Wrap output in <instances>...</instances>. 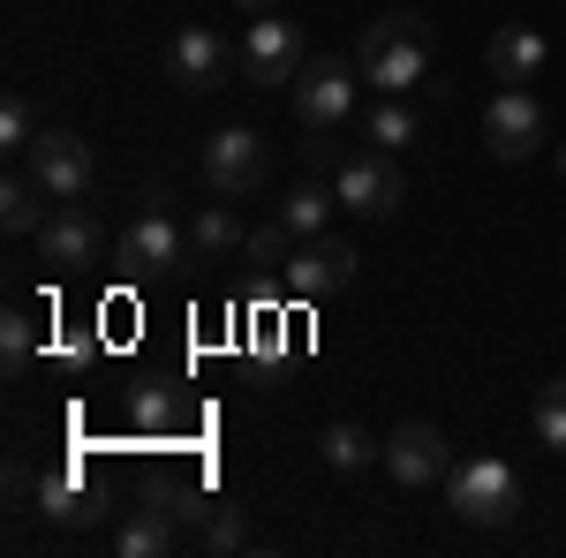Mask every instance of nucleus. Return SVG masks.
I'll return each mask as SVG.
<instances>
[{
    "instance_id": "aec40b11",
    "label": "nucleus",
    "mask_w": 566,
    "mask_h": 558,
    "mask_svg": "<svg viewBox=\"0 0 566 558\" xmlns=\"http://www.w3.org/2000/svg\"><path fill=\"white\" fill-rule=\"evenodd\" d=\"M39 181H31V173H8V181H0V227H8V234H39L45 219H39Z\"/></svg>"
},
{
    "instance_id": "4be33fe9",
    "label": "nucleus",
    "mask_w": 566,
    "mask_h": 558,
    "mask_svg": "<svg viewBox=\"0 0 566 558\" xmlns=\"http://www.w3.org/2000/svg\"><path fill=\"white\" fill-rule=\"evenodd\" d=\"M31 355H39V317H31V309L15 302V309L0 317V362H8V378H15V370H23Z\"/></svg>"
},
{
    "instance_id": "1a4fd4ad",
    "label": "nucleus",
    "mask_w": 566,
    "mask_h": 558,
    "mask_svg": "<svg viewBox=\"0 0 566 558\" xmlns=\"http://www.w3.org/2000/svg\"><path fill=\"white\" fill-rule=\"evenodd\" d=\"M378 461H386V475L400 483V491H423V483H438V475L453 468V445H446L438 423H400Z\"/></svg>"
},
{
    "instance_id": "0eeeda50",
    "label": "nucleus",
    "mask_w": 566,
    "mask_h": 558,
    "mask_svg": "<svg viewBox=\"0 0 566 558\" xmlns=\"http://www.w3.org/2000/svg\"><path fill=\"white\" fill-rule=\"evenodd\" d=\"M355 250L340 242V234H310V242H295V257H287V272H280V287L295 302H317V295H333V287H348L355 280Z\"/></svg>"
},
{
    "instance_id": "f3484780",
    "label": "nucleus",
    "mask_w": 566,
    "mask_h": 558,
    "mask_svg": "<svg viewBox=\"0 0 566 558\" xmlns=\"http://www.w3.org/2000/svg\"><path fill=\"white\" fill-rule=\"evenodd\" d=\"M227 250H250V234L234 219V197H219V204H205V212L189 219V257L197 264H219Z\"/></svg>"
},
{
    "instance_id": "c85d7f7f",
    "label": "nucleus",
    "mask_w": 566,
    "mask_h": 558,
    "mask_svg": "<svg viewBox=\"0 0 566 558\" xmlns=\"http://www.w3.org/2000/svg\"><path fill=\"white\" fill-rule=\"evenodd\" d=\"M559 173H566V151H559Z\"/></svg>"
},
{
    "instance_id": "ddd939ff",
    "label": "nucleus",
    "mask_w": 566,
    "mask_h": 558,
    "mask_svg": "<svg viewBox=\"0 0 566 558\" xmlns=\"http://www.w3.org/2000/svg\"><path fill=\"white\" fill-rule=\"evenodd\" d=\"M175 491H151L122 528H114V558H167L175 551Z\"/></svg>"
},
{
    "instance_id": "4468645a",
    "label": "nucleus",
    "mask_w": 566,
    "mask_h": 558,
    "mask_svg": "<svg viewBox=\"0 0 566 558\" xmlns=\"http://www.w3.org/2000/svg\"><path fill=\"white\" fill-rule=\"evenodd\" d=\"M181 257H189V234H181L167 212H144L129 234H122V264H129V272H144V280H159V272H167V264H181Z\"/></svg>"
},
{
    "instance_id": "2eb2a0df",
    "label": "nucleus",
    "mask_w": 566,
    "mask_h": 558,
    "mask_svg": "<svg viewBox=\"0 0 566 558\" xmlns=\"http://www.w3.org/2000/svg\"><path fill=\"white\" fill-rule=\"evenodd\" d=\"M31 506H39L45 520H61V528H91V520L106 514V506H98V491H91L76 468H45L39 491H31Z\"/></svg>"
},
{
    "instance_id": "7ed1b4c3",
    "label": "nucleus",
    "mask_w": 566,
    "mask_h": 558,
    "mask_svg": "<svg viewBox=\"0 0 566 558\" xmlns=\"http://www.w3.org/2000/svg\"><path fill=\"white\" fill-rule=\"evenodd\" d=\"M446 506L469 520V528H506V520L522 514V475L506 468V461H491V453L453 461L446 468Z\"/></svg>"
},
{
    "instance_id": "b1692460",
    "label": "nucleus",
    "mask_w": 566,
    "mask_h": 558,
    "mask_svg": "<svg viewBox=\"0 0 566 558\" xmlns=\"http://www.w3.org/2000/svg\"><path fill=\"white\" fill-rule=\"evenodd\" d=\"M129 423H136V430H175V423H181V400H175V392H159V386H136Z\"/></svg>"
},
{
    "instance_id": "cd10ccee",
    "label": "nucleus",
    "mask_w": 566,
    "mask_h": 558,
    "mask_svg": "<svg viewBox=\"0 0 566 558\" xmlns=\"http://www.w3.org/2000/svg\"><path fill=\"white\" fill-rule=\"evenodd\" d=\"M234 8H250V15H272V0H234Z\"/></svg>"
},
{
    "instance_id": "423d86ee",
    "label": "nucleus",
    "mask_w": 566,
    "mask_h": 558,
    "mask_svg": "<svg viewBox=\"0 0 566 558\" xmlns=\"http://www.w3.org/2000/svg\"><path fill=\"white\" fill-rule=\"evenodd\" d=\"M333 189H340V204L363 219H392L400 204H408V173H400V159L392 151H355V159H340V173H333Z\"/></svg>"
},
{
    "instance_id": "a211bd4d",
    "label": "nucleus",
    "mask_w": 566,
    "mask_h": 558,
    "mask_svg": "<svg viewBox=\"0 0 566 558\" xmlns=\"http://www.w3.org/2000/svg\"><path fill=\"white\" fill-rule=\"evenodd\" d=\"M317 453H325V468H340V475H355V468H370L378 453H386V438H370L363 423H333L325 438H317Z\"/></svg>"
},
{
    "instance_id": "5701e85b",
    "label": "nucleus",
    "mask_w": 566,
    "mask_h": 558,
    "mask_svg": "<svg viewBox=\"0 0 566 558\" xmlns=\"http://www.w3.org/2000/svg\"><path fill=\"white\" fill-rule=\"evenodd\" d=\"M528 423H536V445H552V453H566V378H552V386L536 392Z\"/></svg>"
},
{
    "instance_id": "393cba45",
    "label": "nucleus",
    "mask_w": 566,
    "mask_h": 558,
    "mask_svg": "<svg viewBox=\"0 0 566 558\" xmlns=\"http://www.w3.org/2000/svg\"><path fill=\"white\" fill-rule=\"evenodd\" d=\"M287 257H295V234H287L280 219L250 234V264H258V272H272V280H280V272H287Z\"/></svg>"
},
{
    "instance_id": "9d476101",
    "label": "nucleus",
    "mask_w": 566,
    "mask_h": 558,
    "mask_svg": "<svg viewBox=\"0 0 566 558\" xmlns=\"http://www.w3.org/2000/svg\"><path fill=\"white\" fill-rule=\"evenodd\" d=\"M264 173H272V159H264L258 129H219L205 144V181L219 197H250V189H264Z\"/></svg>"
},
{
    "instance_id": "a878e982",
    "label": "nucleus",
    "mask_w": 566,
    "mask_h": 558,
    "mask_svg": "<svg viewBox=\"0 0 566 558\" xmlns=\"http://www.w3.org/2000/svg\"><path fill=\"white\" fill-rule=\"evenodd\" d=\"M31 144H39V114H31V98H8V106H0V151L23 159Z\"/></svg>"
},
{
    "instance_id": "bb28decb",
    "label": "nucleus",
    "mask_w": 566,
    "mask_h": 558,
    "mask_svg": "<svg viewBox=\"0 0 566 558\" xmlns=\"http://www.w3.org/2000/svg\"><path fill=\"white\" fill-rule=\"evenodd\" d=\"M242 544H250V528H242V514H234V506H212V528H205V551H242Z\"/></svg>"
},
{
    "instance_id": "9b49d317",
    "label": "nucleus",
    "mask_w": 566,
    "mask_h": 558,
    "mask_svg": "<svg viewBox=\"0 0 566 558\" xmlns=\"http://www.w3.org/2000/svg\"><path fill=\"white\" fill-rule=\"evenodd\" d=\"M39 257L53 272H91V264L106 257V227L84 212V204H61V212H45L39 227Z\"/></svg>"
},
{
    "instance_id": "20e7f679",
    "label": "nucleus",
    "mask_w": 566,
    "mask_h": 558,
    "mask_svg": "<svg viewBox=\"0 0 566 558\" xmlns=\"http://www.w3.org/2000/svg\"><path fill=\"white\" fill-rule=\"evenodd\" d=\"M310 69V45L287 15H250V39L234 45V76L250 91H295V76Z\"/></svg>"
},
{
    "instance_id": "39448f33",
    "label": "nucleus",
    "mask_w": 566,
    "mask_h": 558,
    "mask_svg": "<svg viewBox=\"0 0 566 558\" xmlns=\"http://www.w3.org/2000/svg\"><path fill=\"white\" fill-rule=\"evenodd\" d=\"M23 173L39 181L45 197L76 204V197H91V181H98V159H91V144L76 129H39V144L23 151Z\"/></svg>"
},
{
    "instance_id": "6e6552de",
    "label": "nucleus",
    "mask_w": 566,
    "mask_h": 558,
    "mask_svg": "<svg viewBox=\"0 0 566 558\" xmlns=\"http://www.w3.org/2000/svg\"><path fill=\"white\" fill-rule=\"evenodd\" d=\"M536 144H544V106H536L528 91L506 84L491 106H483V151H491V159H506V167H522Z\"/></svg>"
},
{
    "instance_id": "f03ea898",
    "label": "nucleus",
    "mask_w": 566,
    "mask_h": 558,
    "mask_svg": "<svg viewBox=\"0 0 566 558\" xmlns=\"http://www.w3.org/2000/svg\"><path fill=\"white\" fill-rule=\"evenodd\" d=\"M355 69H363V84H378L386 98H408V91L423 84V69H431V23L416 8L378 15L363 31V45H355Z\"/></svg>"
},
{
    "instance_id": "6ab92c4d",
    "label": "nucleus",
    "mask_w": 566,
    "mask_h": 558,
    "mask_svg": "<svg viewBox=\"0 0 566 558\" xmlns=\"http://www.w3.org/2000/svg\"><path fill=\"white\" fill-rule=\"evenodd\" d=\"M333 197H340V189H317V181H295V189H287V204H280V227H287L295 242H310V234H325V219H333Z\"/></svg>"
},
{
    "instance_id": "dca6fc26",
    "label": "nucleus",
    "mask_w": 566,
    "mask_h": 558,
    "mask_svg": "<svg viewBox=\"0 0 566 558\" xmlns=\"http://www.w3.org/2000/svg\"><path fill=\"white\" fill-rule=\"evenodd\" d=\"M491 76L499 84H514V91H528L536 76H544V61H552V45H544V31H528V23H506L499 39H491Z\"/></svg>"
},
{
    "instance_id": "f257e3e1",
    "label": "nucleus",
    "mask_w": 566,
    "mask_h": 558,
    "mask_svg": "<svg viewBox=\"0 0 566 558\" xmlns=\"http://www.w3.org/2000/svg\"><path fill=\"white\" fill-rule=\"evenodd\" d=\"M355 76L363 69H348V61H310L303 76H295V91H287L310 167H325L340 151V129H348V114H355Z\"/></svg>"
},
{
    "instance_id": "f8f14e48",
    "label": "nucleus",
    "mask_w": 566,
    "mask_h": 558,
    "mask_svg": "<svg viewBox=\"0 0 566 558\" xmlns=\"http://www.w3.org/2000/svg\"><path fill=\"white\" fill-rule=\"evenodd\" d=\"M227 69H234V53H227V39L205 31V23H181L175 39H167V84L212 91V84H227Z\"/></svg>"
},
{
    "instance_id": "412c9836",
    "label": "nucleus",
    "mask_w": 566,
    "mask_h": 558,
    "mask_svg": "<svg viewBox=\"0 0 566 558\" xmlns=\"http://www.w3.org/2000/svg\"><path fill=\"white\" fill-rule=\"evenodd\" d=\"M363 136H370L378 151H400V144H416V114H408L400 98H378V106L363 114Z\"/></svg>"
}]
</instances>
